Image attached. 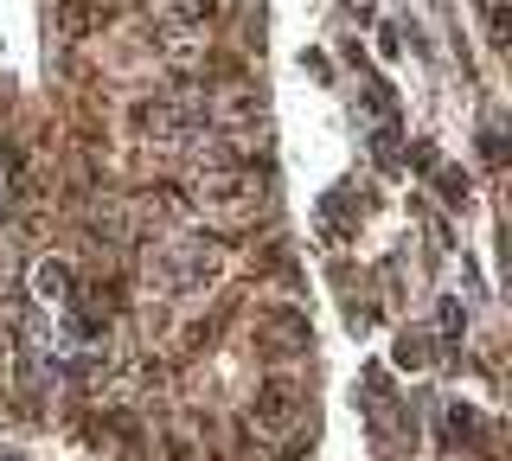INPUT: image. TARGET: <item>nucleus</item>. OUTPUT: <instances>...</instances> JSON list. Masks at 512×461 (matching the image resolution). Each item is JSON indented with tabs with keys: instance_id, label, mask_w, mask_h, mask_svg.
Returning a JSON list of instances; mask_svg holds the SVG:
<instances>
[{
	"instance_id": "obj_5",
	"label": "nucleus",
	"mask_w": 512,
	"mask_h": 461,
	"mask_svg": "<svg viewBox=\"0 0 512 461\" xmlns=\"http://www.w3.org/2000/svg\"><path fill=\"white\" fill-rule=\"evenodd\" d=\"M0 461H13V455H0Z\"/></svg>"
},
{
	"instance_id": "obj_1",
	"label": "nucleus",
	"mask_w": 512,
	"mask_h": 461,
	"mask_svg": "<svg viewBox=\"0 0 512 461\" xmlns=\"http://www.w3.org/2000/svg\"><path fill=\"white\" fill-rule=\"evenodd\" d=\"M218 269V250L199 244V237H173V244H160L148 257V276L160 289H192V282H205Z\"/></svg>"
},
{
	"instance_id": "obj_2",
	"label": "nucleus",
	"mask_w": 512,
	"mask_h": 461,
	"mask_svg": "<svg viewBox=\"0 0 512 461\" xmlns=\"http://www.w3.org/2000/svg\"><path fill=\"white\" fill-rule=\"evenodd\" d=\"M288 417H295V385L276 378V385L256 391V423H263V429H288Z\"/></svg>"
},
{
	"instance_id": "obj_3",
	"label": "nucleus",
	"mask_w": 512,
	"mask_h": 461,
	"mask_svg": "<svg viewBox=\"0 0 512 461\" xmlns=\"http://www.w3.org/2000/svg\"><path fill=\"white\" fill-rule=\"evenodd\" d=\"M32 289H39L45 308H64V295H71V269H64V263H39V269H32Z\"/></svg>"
},
{
	"instance_id": "obj_4",
	"label": "nucleus",
	"mask_w": 512,
	"mask_h": 461,
	"mask_svg": "<svg viewBox=\"0 0 512 461\" xmlns=\"http://www.w3.org/2000/svg\"><path fill=\"white\" fill-rule=\"evenodd\" d=\"M397 365H423V340H416V333L397 340Z\"/></svg>"
}]
</instances>
